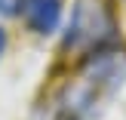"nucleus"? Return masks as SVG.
I'll list each match as a JSON object with an SVG mask.
<instances>
[{
	"instance_id": "1",
	"label": "nucleus",
	"mask_w": 126,
	"mask_h": 120,
	"mask_svg": "<svg viewBox=\"0 0 126 120\" xmlns=\"http://www.w3.org/2000/svg\"><path fill=\"white\" fill-rule=\"evenodd\" d=\"M120 37L111 0H77L71 12V25L65 34V52L74 55H102Z\"/></svg>"
},
{
	"instance_id": "2",
	"label": "nucleus",
	"mask_w": 126,
	"mask_h": 120,
	"mask_svg": "<svg viewBox=\"0 0 126 120\" xmlns=\"http://www.w3.org/2000/svg\"><path fill=\"white\" fill-rule=\"evenodd\" d=\"M22 12L34 34H52L62 22L65 0H22Z\"/></svg>"
},
{
	"instance_id": "3",
	"label": "nucleus",
	"mask_w": 126,
	"mask_h": 120,
	"mask_svg": "<svg viewBox=\"0 0 126 120\" xmlns=\"http://www.w3.org/2000/svg\"><path fill=\"white\" fill-rule=\"evenodd\" d=\"M22 0H0V16H16Z\"/></svg>"
},
{
	"instance_id": "4",
	"label": "nucleus",
	"mask_w": 126,
	"mask_h": 120,
	"mask_svg": "<svg viewBox=\"0 0 126 120\" xmlns=\"http://www.w3.org/2000/svg\"><path fill=\"white\" fill-rule=\"evenodd\" d=\"M3 52H6V31L0 28V59H3Z\"/></svg>"
}]
</instances>
